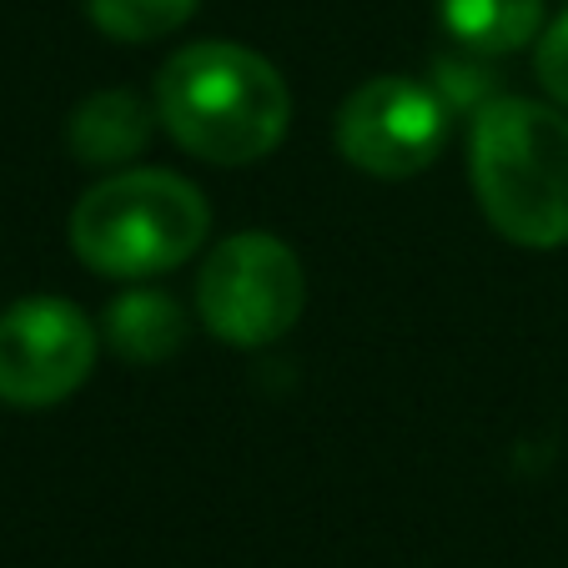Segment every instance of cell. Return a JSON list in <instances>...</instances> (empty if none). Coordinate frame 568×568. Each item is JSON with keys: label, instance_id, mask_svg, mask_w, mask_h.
Masks as SVG:
<instances>
[{"label": "cell", "instance_id": "1", "mask_svg": "<svg viewBox=\"0 0 568 568\" xmlns=\"http://www.w3.org/2000/svg\"><path fill=\"white\" fill-rule=\"evenodd\" d=\"M151 101L166 136L212 166H252L272 156L292 126L282 71L242 41H196L166 55Z\"/></svg>", "mask_w": 568, "mask_h": 568}, {"label": "cell", "instance_id": "2", "mask_svg": "<svg viewBox=\"0 0 568 568\" xmlns=\"http://www.w3.org/2000/svg\"><path fill=\"white\" fill-rule=\"evenodd\" d=\"M468 182L504 242L554 252L568 242V116L528 97L473 111Z\"/></svg>", "mask_w": 568, "mask_h": 568}, {"label": "cell", "instance_id": "3", "mask_svg": "<svg viewBox=\"0 0 568 568\" xmlns=\"http://www.w3.org/2000/svg\"><path fill=\"white\" fill-rule=\"evenodd\" d=\"M212 206L202 186L156 166H126L75 196L65 236L81 267L111 282H146L176 272L206 247Z\"/></svg>", "mask_w": 568, "mask_h": 568}, {"label": "cell", "instance_id": "4", "mask_svg": "<svg viewBox=\"0 0 568 568\" xmlns=\"http://www.w3.org/2000/svg\"><path fill=\"white\" fill-rule=\"evenodd\" d=\"M307 307V272L272 232H236L216 242L196 272L202 327L226 347H267L297 327Z\"/></svg>", "mask_w": 568, "mask_h": 568}, {"label": "cell", "instance_id": "5", "mask_svg": "<svg viewBox=\"0 0 568 568\" xmlns=\"http://www.w3.org/2000/svg\"><path fill=\"white\" fill-rule=\"evenodd\" d=\"M337 151L377 182L428 172L448 146V101L413 75H373L337 106Z\"/></svg>", "mask_w": 568, "mask_h": 568}, {"label": "cell", "instance_id": "6", "mask_svg": "<svg viewBox=\"0 0 568 568\" xmlns=\"http://www.w3.org/2000/svg\"><path fill=\"white\" fill-rule=\"evenodd\" d=\"M97 327L65 297H21L0 312V403L55 408L97 367Z\"/></svg>", "mask_w": 568, "mask_h": 568}, {"label": "cell", "instance_id": "7", "mask_svg": "<svg viewBox=\"0 0 568 568\" xmlns=\"http://www.w3.org/2000/svg\"><path fill=\"white\" fill-rule=\"evenodd\" d=\"M156 101H141L126 87H106L91 91L81 106L65 121V146L71 156H81L87 166H121V161H136L146 151L151 131H156Z\"/></svg>", "mask_w": 568, "mask_h": 568}, {"label": "cell", "instance_id": "8", "mask_svg": "<svg viewBox=\"0 0 568 568\" xmlns=\"http://www.w3.org/2000/svg\"><path fill=\"white\" fill-rule=\"evenodd\" d=\"M186 327H192V322H186L182 302L161 287H126L121 297L106 302V317H101L106 347L136 367L176 357L186 343Z\"/></svg>", "mask_w": 568, "mask_h": 568}, {"label": "cell", "instance_id": "9", "mask_svg": "<svg viewBox=\"0 0 568 568\" xmlns=\"http://www.w3.org/2000/svg\"><path fill=\"white\" fill-rule=\"evenodd\" d=\"M438 21L463 51L508 55L544 36V0H438Z\"/></svg>", "mask_w": 568, "mask_h": 568}, {"label": "cell", "instance_id": "10", "mask_svg": "<svg viewBox=\"0 0 568 568\" xmlns=\"http://www.w3.org/2000/svg\"><path fill=\"white\" fill-rule=\"evenodd\" d=\"M81 6H87L91 26L101 36H111L121 45H146L182 31L202 0H81Z\"/></svg>", "mask_w": 568, "mask_h": 568}, {"label": "cell", "instance_id": "11", "mask_svg": "<svg viewBox=\"0 0 568 568\" xmlns=\"http://www.w3.org/2000/svg\"><path fill=\"white\" fill-rule=\"evenodd\" d=\"M534 75H538V87L548 91V101H558L568 111V11L558 21H548L544 36H538Z\"/></svg>", "mask_w": 568, "mask_h": 568}, {"label": "cell", "instance_id": "12", "mask_svg": "<svg viewBox=\"0 0 568 568\" xmlns=\"http://www.w3.org/2000/svg\"><path fill=\"white\" fill-rule=\"evenodd\" d=\"M438 97L453 101V106H473V111H478V106H488V101H494V81H488L483 71H473V65H463V61H443L438 65Z\"/></svg>", "mask_w": 568, "mask_h": 568}]
</instances>
